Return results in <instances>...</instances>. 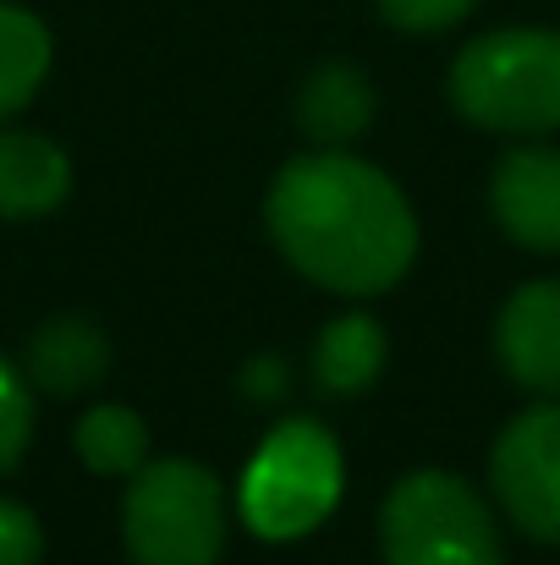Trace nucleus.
Returning a JSON list of instances; mask_svg holds the SVG:
<instances>
[{
    "label": "nucleus",
    "instance_id": "f257e3e1",
    "mask_svg": "<svg viewBox=\"0 0 560 565\" xmlns=\"http://www.w3.org/2000/svg\"><path fill=\"white\" fill-rule=\"evenodd\" d=\"M264 231L303 280L352 302L384 297L418 258L406 192L347 149L286 160L264 192Z\"/></svg>",
    "mask_w": 560,
    "mask_h": 565
},
{
    "label": "nucleus",
    "instance_id": "f03ea898",
    "mask_svg": "<svg viewBox=\"0 0 560 565\" xmlns=\"http://www.w3.org/2000/svg\"><path fill=\"white\" fill-rule=\"evenodd\" d=\"M451 110L478 132L545 138L560 132V33L489 28L467 39L445 77Z\"/></svg>",
    "mask_w": 560,
    "mask_h": 565
},
{
    "label": "nucleus",
    "instance_id": "7ed1b4c3",
    "mask_svg": "<svg viewBox=\"0 0 560 565\" xmlns=\"http://www.w3.org/2000/svg\"><path fill=\"white\" fill-rule=\"evenodd\" d=\"M341 489H347V461H341L336 434L319 417H286L253 450L236 511L258 539L292 544V539H308L336 511Z\"/></svg>",
    "mask_w": 560,
    "mask_h": 565
},
{
    "label": "nucleus",
    "instance_id": "20e7f679",
    "mask_svg": "<svg viewBox=\"0 0 560 565\" xmlns=\"http://www.w3.org/2000/svg\"><path fill=\"white\" fill-rule=\"evenodd\" d=\"M121 544L133 565H220L225 489L192 456H149L121 494Z\"/></svg>",
    "mask_w": 560,
    "mask_h": 565
},
{
    "label": "nucleus",
    "instance_id": "39448f33",
    "mask_svg": "<svg viewBox=\"0 0 560 565\" xmlns=\"http://www.w3.org/2000/svg\"><path fill=\"white\" fill-rule=\"evenodd\" d=\"M379 555L384 565H506V539L467 478L418 467L379 505Z\"/></svg>",
    "mask_w": 560,
    "mask_h": 565
},
{
    "label": "nucleus",
    "instance_id": "423d86ee",
    "mask_svg": "<svg viewBox=\"0 0 560 565\" xmlns=\"http://www.w3.org/2000/svg\"><path fill=\"white\" fill-rule=\"evenodd\" d=\"M489 489L517 533L560 544V401L517 412L489 445Z\"/></svg>",
    "mask_w": 560,
    "mask_h": 565
},
{
    "label": "nucleus",
    "instance_id": "0eeeda50",
    "mask_svg": "<svg viewBox=\"0 0 560 565\" xmlns=\"http://www.w3.org/2000/svg\"><path fill=\"white\" fill-rule=\"evenodd\" d=\"M495 358L517 390L560 401V280H528L500 302Z\"/></svg>",
    "mask_w": 560,
    "mask_h": 565
},
{
    "label": "nucleus",
    "instance_id": "6e6552de",
    "mask_svg": "<svg viewBox=\"0 0 560 565\" xmlns=\"http://www.w3.org/2000/svg\"><path fill=\"white\" fill-rule=\"evenodd\" d=\"M489 214L517 247L560 258V149H511L489 177Z\"/></svg>",
    "mask_w": 560,
    "mask_h": 565
},
{
    "label": "nucleus",
    "instance_id": "1a4fd4ad",
    "mask_svg": "<svg viewBox=\"0 0 560 565\" xmlns=\"http://www.w3.org/2000/svg\"><path fill=\"white\" fill-rule=\"evenodd\" d=\"M110 335L88 319V313H50L28 330L22 341V374L33 384V395L50 401H77L88 390H99L110 374Z\"/></svg>",
    "mask_w": 560,
    "mask_h": 565
},
{
    "label": "nucleus",
    "instance_id": "9d476101",
    "mask_svg": "<svg viewBox=\"0 0 560 565\" xmlns=\"http://www.w3.org/2000/svg\"><path fill=\"white\" fill-rule=\"evenodd\" d=\"M297 127L314 149H352L379 116V88L352 61H319L297 88Z\"/></svg>",
    "mask_w": 560,
    "mask_h": 565
},
{
    "label": "nucleus",
    "instance_id": "9b49d317",
    "mask_svg": "<svg viewBox=\"0 0 560 565\" xmlns=\"http://www.w3.org/2000/svg\"><path fill=\"white\" fill-rule=\"evenodd\" d=\"M72 198V154L22 127H0V220H44Z\"/></svg>",
    "mask_w": 560,
    "mask_h": 565
},
{
    "label": "nucleus",
    "instance_id": "f8f14e48",
    "mask_svg": "<svg viewBox=\"0 0 560 565\" xmlns=\"http://www.w3.org/2000/svg\"><path fill=\"white\" fill-rule=\"evenodd\" d=\"M384 324L373 313H341L319 330L314 341V358H308V374H314V390L330 395V401H352L363 395L379 369H384Z\"/></svg>",
    "mask_w": 560,
    "mask_h": 565
},
{
    "label": "nucleus",
    "instance_id": "ddd939ff",
    "mask_svg": "<svg viewBox=\"0 0 560 565\" xmlns=\"http://www.w3.org/2000/svg\"><path fill=\"white\" fill-rule=\"evenodd\" d=\"M50 66H55V39L44 17L17 0H0V127L39 99Z\"/></svg>",
    "mask_w": 560,
    "mask_h": 565
},
{
    "label": "nucleus",
    "instance_id": "4468645a",
    "mask_svg": "<svg viewBox=\"0 0 560 565\" xmlns=\"http://www.w3.org/2000/svg\"><path fill=\"white\" fill-rule=\"evenodd\" d=\"M72 450H77V461H83L94 478H133V472L149 461L155 445H149V423H144L133 406L99 401V406H88V412L77 417Z\"/></svg>",
    "mask_w": 560,
    "mask_h": 565
},
{
    "label": "nucleus",
    "instance_id": "2eb2a0df",
    "mask_svg": "<svg viewBox=\"0 0 560 565\" xmlns=\"http://www.w3.org/2000/svg\"><path fill=\"white\" fill-rule=\"evenodd\" d=\"M33 445V384L0 352V478L22 467Z\"/></svg>",
    "mask_w": 560,
    "mask_h": 565
},
{
    "label": "nucleus",
    "instance_id": "dca6fc26",
    "mask_svg": "<svg viewBox=\"0 0 560 565\" xmlns=\"http://www.w3.org/2000/svg\"><path fill=\"white\" fill-rule=\"evenodd\" d=\"M373 11L395 28V33H412V39H429V33H451L462 28L478 0H373Z\"/></svg>",
    "mask_w": 560,
    "mask_h": 565
},
{
    "label": "nucleus",
    "instance_id": "f3484780",
    "mask_svg": "<svg viewBox=\"0 0 560 565\" xmlns=\"http://www.w3.org/2000/svg\"><path fill=\"white\" fill-rule=\"evenodd\" d=\"M0 565H44V527L11 494H0Z\"/></svg>",
    "mask_w": 560,
    "mask_h": 565
},
{
    "label": "nucleus",
    "instance_id": "a211bd4d",
    "mask_svg": "<svg viewBox=\"0 0 560 565\" xmlns=\"http://www.w3.org/2000/svg\"><path fill=\"white\" fill-rule=\"evenodd\" d=\"M242 390H247L253 401H281V395H286V363H281V358H253V363L242 369Z\"/></svg>",
    "mask_w": 560,
    "mask_h": 565
}]
</instances>
